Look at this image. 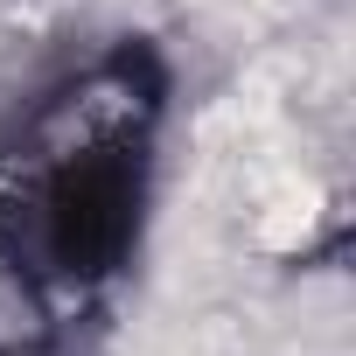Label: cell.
Here are the masks:
<instances>
[{"label": "cell", "mask_w": 356, "mask_h": 356, "mask_svg": "<svg viewBox=\"0 0 356 356\" xmlns=\"http://www.w3.org/2000/svg\"><path fill=\"white\" fill-rule=\"evenodd\" d=\"M147 231V140L119 112L49 147L15 196H0V266L42 293H91L119 280Z\"/></svg>", "instance_id": "cell-1"}]
</instances>
